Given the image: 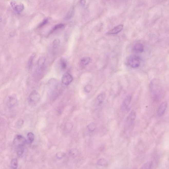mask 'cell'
Instances as JSON below:
<instances>
[{
  "label": "cell",
  "instance_id": "obj_1",
  "mask_svg": "<svg viewBox=\"0 0 169 169\" xmlns=\"http://www.w3.org/2000/svg\"><path fill=\"white\" fill-rule=\"evenodd\" d=\"M127 63L128 65L134 69L138 68L140 64V59L136 55H131L127 59Z\"/></svg>",
  "mask_w": 169,
  "mask_h": 169
},
{
  "label": "cell",
  "instance_id": "obj_2",
  "mask_svg": "<svg viewBox=\"0 0 169 169\" xmlns=\"http://www.w3.org/2000/svg\"><path fill=\"white\" fill-rule=\"evenodd\" d=\"M40 96L39 92L36 91H32L29 96L28 100L31 105H35L40 100Z\"/></svg>",
  "mask_w": 169,
  "mask_h": 169
},
{
  "label": "cell",
  "instance_id": "obj_3",
  "mask_svg": "<svg viewBox=\"0 0 169 169\" xmlns=\"http://www.w3.org/2000/svg\"><path fill=\"white\" fill-rule=\"evenodd\" d=\"M12 7L17 13L20 14L24 10V5L21 2H17L16 1H12L10 2Z\"/></svg>",
  "mask_w": 169,
  "mask_h": 169
},
{
  "label": "cell",
  "instance_id": "obj_4",
  "mask_svg": "<svg viewBox=\"0 0 169 169\" xmlns=\"http://www.w3.org/2000/svg\"><path fill=\"white\" fill-rule=\"evenodd\" d=\"M13 143L16 146H24L27 143V140L25 137L22 135H17L14 140Z\"/></svg>",
  "mask_w": 169,
  "mask_h": 169
},
{
  "label": "cell",
  "instance_id": "obj_5",
  "mask_svg": "<svg viewBox=\"0 0 169 169\" xmlns=\"http://www.w3.org/2000/svg\"><path fill=\"white\" fill-rule=\"evenodd\" d=\"M73 77L69 73H65L62 77V84L65 86L69 85L72 82Z\"/></svg>",
  "mask_w": 169,
  "mask_h": 169
},
{
  "label": "cell",
  "instance_id": "obj_6",
  "mask_svg": "<svg viewBox=\"0 0 169 169\" xmlns=\"http://www.w3.org/2000/svg\"><path fill=\"white\" fill-rule=\"evenodd\" d=\"M17 102V95L15 94H13L9 96L7 100V105L9 107H13L16 105Z\"/></svg>",
  "mask_w": 169,
  "mask_h": 169
},
{
  "label": "cell",
  "instance_id": "obj_7",
  "mask_svg": "<svg viewBox=\"0 0 169 169\" xmlns=\"http://www.w3.org/2000/svg\"><path fill=\"white\" fill-rule=\"evenodd\" d=\"M167 104L166 102H164L159 106L158 111V116H162L165 114L166 109L167 108Z\"/></svg>",
  "mask_w": 169,
  "mask_h": 169
},
{
  "label": "cell",
  "instance_id": "obj_8",
  "mask_svg": "<svg viewBox=\"0 0 169 169\" xmlns=\"http://www.w3.org/2000/svg\"><path fill=\"white\" fill-rule=\"evenodd\" d=\"M123 25H120L116 26L110 31H109L107 34H118L123 29Z\"/></svg>",
  "mask_w": 169,
  "mask_h": 169
},
{
  "label": "cell",
  "instance_id": "obj_9",
  "mask_svg": "<svg viewBox=\"0 0 169 169\" xmlns=\"http://www.w3.org/2000/svg\"><path fill=\"white\" fill-rule=\"evenodd\" d=\"M133 49L136 52L142 53L144 51V46L143 44L138 43L135 44L134 46Z\"/></svg>",
  "mask_w": 169,
  "mask_h": 169
},
{
  "label": "cell",
  "instance_id": "obj_10",
  "mask_svg": "<svg viewBox=\"0 0 169 169\" xmlns=\"http://www.w3.org/2000/svg\"><path fill=\"white\" fill-rule=\"evenodd\" d=\"M132 98V96L130 95L127 96L125 98L123 102V105L125 107L127 108L129 106V105H130L131 101Z\"/></svg>",
  "mask_w": 169,
  "mask_h": 169
},
{
  "label": "cell",
  "instance_id": "obj_11",
  "mask_svg": "<svg viewBox=\"0 0 169 169\" xmlns=\"http://www.w3.org/2000/svg\"><path fill=\"white\" fill-rule=\"evenodd\" d=\"M46 59L44 57H41L39 58L38 60V65L39 69H42L43 68Z\"/></svg>",
  "mask_w": 169,
  "mask_h": 169
},
{
  "label": "cell",
  "instance_id": "obj_12",
  "mask_svg": "<svg viewBox=\"0 0 169 169\" xmlns=\"http://www.w3.org/2000/svg\"><path fill=\"white\" fill-rule=\"evenodd\" d=\"M136 117V113L134 111H132L129 114L128 120L131 123H133L135 120Z\"/></svg>",
  "mask_w": 169,
  "mask_h": 169
},
{
  "label": "cell",
  "instance_id": "obj_13",
  "mask_svg": "<svg viewBox=\"0 0 169 169\" xmlns=\"http://www.w3.org/2000/svg\"><path fill=\"white\" fill-rule=\"evenodd\" d=\"M105 95L104 93H101L98 95L97 97V99L99 104H102L105 99Z\"/></svg>",
  "mask_w": 169,
  "mask_h": 169
},
{
  "label": "cell",
  "instance_id": "obj_14",
  "mask_svg": "<svg viewBox=\"0 0 169 169\" xmlns=\"http://www.w3.org/2000/svg\"><path fill=\"white\" fill-rule=\"evenodd\" d=\"M24 146H18L16 147V152L18 156L22 155L24 152Z\"/></svg>",
  "mask_w": 169,
  "mask_h": 169
},
{
  "label": "cell",
  "instance_id": "obj_15",
  "mask_svg": "<svg viewBox=\"0 0 169 169\" xmlns=\"http://www.w3.org/2000/svg\"><path fill=\"white\" fill-rule=\"evenodd\" d=\"M74 14V10L73 8H72L70 9L69 12H68L66 16L65 19L67 20H69L71 19L73 17Z\"/></svg>",
  "mask_w": 169,
  "mask_h": 169
},
{
  "label": "cell",
  "instance_id": "obj_16",
  "mask_svg": "<svg viewBox=\"0 0 169 169\" xmlns=\"http://www.w3.org/2000/svg\"><path fill=\"white\" fill-rule=\"evenodd\" d=\"M91 61V58L89 57H84L82 58L81 62L82 64L86 65L90 63Z\"/></svg>",
  "mask_w": 169,
  "mask_h": 169
},
{
  "label": "cell",
  "instance_id": "obj_17",
  "mask_svg": "<svg viewBox=\"0 0 169 169\" xmlns=\"http://www.w3.org/2000/svg\"><path fill=\"white\" fill-rule=\"evenodd\" d=\"M60 41L59 39H56L53 41L52 46L54 49H57L60 46Z\"/></svg>",
  "mask_w": 169,
  "mask_h": 169
},
{
  "label": "cell",
  "instance_id": "obj_18",
  "mask_svg": "<svg viewBox=\"0 0 169 169\" xmlns=\"http://www.w3.org/2000/svg\"><path fill=\"white\" fill-rule=\"evenodd\" d=\"M11 166L12 168L13 169H16L18 166V161L17 158H14L11 161Z\"/></svg>",
  "mask_w": 169,
  "mask_h": 169
},
{
  "label": "cell",
  "instance_id": "obj_19",
  "mask_svg": "<svg viewBox=\"0 0 169 169\" xmlns=\"http://www.w3.org/2000/svg\"><path fill=\"white\" fill-rule=\"evenodd\" d=\"M27 138L29 142L30 143H32L34 140V135L32 133H29L27 135Z\"/></svg>",
  "mask_w": 169,
  "mask_h": 169
},
{
  "label": "cell",
  "instance_id": "obj_20",
  "mask_svg": "<svg viewBox=\"0 0 169 169\" xmlns=\"http://www.w3.org/2000/svg\"><path fill=\"white\" fill-rule=\"evenodd\" d=\"M35 55L36 54H32L29 59L28 64L29 67V68H31V67H32V64H33V60H34Z\"/></svg>",
  "mask_w": 169,
  "mask_h": 169
},
{
  "label": "cell",
  "instance_id": "obj_21",
  "mask_svg": "<svg viewBox=\"0 0 169 169\" xmlns=\"http://www.w3.org/2000/svg\"><path fill=\"white\" fill-rule=\"evenodd\" d=\"M96 128V125L94 123H90L87 126L88 129L90 132L93 131Z\"/></svg>",
  "mask_w": 169,
  "mask_h": 169
},
{
  "label": "cell",
  "instance_id": "obj_22",
  "mask_svg": "<svg viewBox=\"0 0 169 169\" xmlns=\"http://www.w3.org/2000/svg\"><path fill=\"white\" fill-rule=\"evenodd\" d=\"M64 25L63 24H57V25H55L53 28L52 32H53L54 31H56L57 30L62 28L64 27Z\"/></svg>",
  "mask_w": 169,
  "mask_h": 169
},
{
  "label": "cell",
  "instance_id": "obj_23",
  "mask_svg": "<svg viewBox=\"0 0 169 169\" xmlns=\"http://www.w3.org/2000/svg\"><path fill=\"white\" fill-rule=\"evenodd\" d=\"M61 66L62 69L64 70V69H66L67 67V62L64 59L61 60Z\"/></svg>",
  "mask_w": 169,
  "mask_h": 169
},
{
  "label": "cell",
  "instance_id": "obj_24",
  "mask_svg": "<svg viewBox=\"0 0 169 169\" xmlns=\"http://www.w3.org/2000/svg\"><path fill=\"white\" fill-rule=\"evenodd\" d=\"M65 154L62 152H59L56 154V156L58 159H62L65 156Z\"/></svg>",
  "mask_w": 169,
  "mask_h": 169
},
{
  "label": "cell",
  "instance_id": "obj_25",
  "mask_svg": "<svg viewBox=\"0 0 169 169\" xmlns=\"http://www.w3.org/2000/svg\"><path fill=\"white\" fill-rule=\"evenodd\" d=\"M98 165H105L106 163V160L104 158H101L98 161Z\"/></svg>",
  "mask_w": 169,
  "mask_h": 169
},
{
  "label": "cell",
  "instance_id": "obj_26",
  "mask_svg": "<svg viewBox=\"0 0 169 169\" xmlns=\"http://www.w3.org/2000/svg\"><path fill=\"white\" fill-rule=\"evenodd\" d=\"M91 89H92V87L91 85H87L84 88V90L85 92H87V93H89L91 92Z\"/></svg>",
  "mask_w": 169,
  "mask_h": 169
},
{
  "label": "cell",
  "instance_id": "obj_27",
  "mask_svg": "<svg viewBox=\"0 0 169 169\" xmlns=\"http://www.w3.org/2000/svg\"><path fill=\"white\" fill-rule=\"evenodd\" d=\"M70 153L72 156H75L77 155L78 153V151L76 149H72L70 151Z\"/></svg>",
  "mask_w": 169,
  "mask_h": 169
},
{
  "label": "cell",
  "instance_id": "obj_28",
  "mask_svg": "<svg viewBox=\"0 0 169 169\" xmlns=\"http://www.w3.org/2000/svg\"><path fill=\"white\" fill-rule=\"evenodd\" d=\"M48 19L47 18H45V19L42 22L41 24H39L38 27L40 28L43 27L44 25H46L48 23Z\"/></svg>",
  "mask_w": 169,
  "mask_h": 169
},
{
  "label": "cell",
  "instance_id": "obj_29",
  "mask_svg": "<svg viewBox=\"0 0 169 169\" xmlns=\"http://www.w3.org/2000/svg\"><path fill=\"white\" fill-rule=\"evenodd\" d=\"M151 164L150 163H147L145 164L142 169H150L151 167Z\"/></svg>",
  "mask_w": 169,
  "mask_h": 169
},
{
  "label": "cell",
  "instance_id": "obj_30",
  "mask_svg": "<svg viewBox=\"0 0 169 169\" xmlns=\"http://www.w3.org/2000/svg\"><path fill=\"white\" fill-rule=\"evenodd\" d=\"M80 4L82 6H84L86 4V1H80Z\"/></svg>",
  "mask_w": 169,
  "mask_h": 169
},
{
  "label": "cell",
  "instance_id": "obj_31",
  "mask_svg": "<svg viewBox=\"0 0 169 169\" xmlns=\"http://www.w3.org/2000/svg\"><path fill=\"white\" fill-rule=\"evenodd\" d=\"M18 123L17 126H21L23 124V120H20V121H18Z\"/></svg>",
  "mask_w": 169,
  "mask_h": 169
},
{
  "label": "cell",
  "instance_id": "obj_32",
  "mask_svg": "<svg viewBox=\"0 0 169 169\" xmlns=\"http://www.w3.org/2000/svg\"><path fill=\"white\" fill-rule=\"evenodd\" d=\"M1 17H0V23H1Z\"/></svg>",
  "mask_w": 169,
  "mask_h": 169
}]
</instances>
